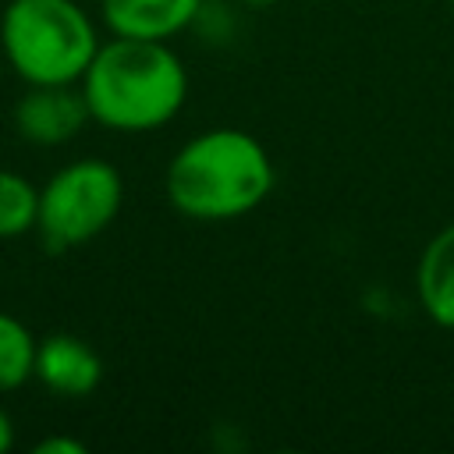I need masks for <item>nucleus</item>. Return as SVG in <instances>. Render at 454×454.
<instances>
[{"instance_id":"nucleus-1","label":"nucleus","mask_w":454,"mask_h":454,"mask_svg":"<svg viewBox=\"0 0 454 454\" xmlns=\"http://www.w3.org/2000/svg\"><path fill=\"white\" fill-rule=\"evenodd\" d=\"M89 117L121 135L170 124L188 99V71L170 43L110 35L78 82Z\"/></svg>"},{"instance_id":"nucleus-2","label":"nucleus","mask_w":454,"mask_h":454,"mask_svg":"<svg viewBox=\"0 0 454 454\" xmlns=\"http://www.w3.org/2000/svg\"><path fill=\"white\" fill-rule=\"evenodd\" d=\"M277 184L266 145L241 128H209L192 135L167 163V202L199 223L238 220L259 209Z\"/></svg>"},{"instance_id":"nucleus-3","label":"nucleus","mask_w":454,"mask_h":454,"mask_svg":"<svg viewBox=\"0 0 454 454\" xmlns=\"http://www.w3.org/2000/svg\"><path fill=\"white\" fill-rule=\"evenodd\" d=\"M99 43L78 0H7L0 11V57L25 85H78Z\"/></svg>"},{"instance_id":"nucleus-4","label":"nucleus","mask_w":454,"mask_h":454,"mask_svg":"<svg viewBox=\"0 0 454 454\" xmlns=\"http://www.w3.org/2000/svg\"><path fill=\"white\" fill-rule=\"evenodd\" d=\"M124 206V177L103 156L57 167L39 188L35 234L50 252H71L99 238Z\"/></svg>"},{"instance_id":"nucleus-5","label":"nucleus","mask_w":454,"mask_h":454,"mask_svg":"<svg viewBox=\"0 0 454 454\" xmlns=\"http://www.w3.org/2000/svg\"><path fill=\"white\" fill-rule=\"evenodd\" d=\"M89 121L92 117L78 85H28L14 103V131L39 149L67 145Z\"/></svg>"},{"instance_id":"nucleus-6","label":"nucleus","mask_w":454,"mask_h":454,"mask_svg":"<svg viewBox=\"0 0 454 454\" xmlns=\"http://www.w3.org/2000/svg\"><path fill=\"white\" fill-rule=\"evenodd\" d=\"M57 397H89L103 380V358L74 333H50L35 348V376Z\"/></svg>"},{"instance_id":"nucleus-7","label":"nucleus","mask_w":454,"mask_h":454,"mask_svg":"<svg viewBox=\"0 0 454 454\" xmlns=\"http://www.w3.org/2000/svg\"><path fill=\"white\" fill-rule=\"evenodd\" d=\"M202 0H99V21L110 35L170 43L195 25Z\"/></svg>"},{"instance_id":"nucleus-8","label":"nucleus","mask_w":454,"mask_h":454,"mask_svg":"<svg viewBox=\"0 0 454 454\" xmlns=\"http://www.w3.org/2000/svg\"><path fill=\"white\" fill-rule=\"evenodd\" d=\"M415 294L436 326L454 330V220L426 241L415 266Z\"/></svg>"},{"instance_id":"nucleus-9","label":"nucleus","mask_w":454,"mask_h":454,"mask_svg":"<svg viewBox=\"0 0 454 454\" xmlns=\"http://www.w3.org/2000/svg\"><path fill=\"white\" fill-rule=\"evenodd\" d=\"M39 337L11 312L0 309V394L21 390L35 376Z\"/></svg>"},{"instance_id":"nucleus-10","label":"nucleus","mask_w":454,"mask_h":454,"mask_svg":"<svg viewBox=\"0 0 454 454\" xmlns=\"http://www.w3.org/2000/svg\"><path fill=\"white\" fill-rule=\"evenodd\" d=\"M35 216H39V188L25 174L0 167V241L32 234Z\"/></svg>"},{"instance_id":"nucleus-11","label":"nucleus","mask_w":454,"mask_h":454,"mask_svg":"<svg viewBox=\"0 0 454 454\" xmlns=\"http://www.w3.org/2000/svg\"><path fill=\"white\" fill-rule=\"evenodd\" d=\"M35 454H85V443L74 436H43L32 443Z\"/></svg>"},{"instance_id":"nucleus-12","label":"nucleus","mask_w":454,"mask_h":454,"mask_svg":"<svg viewBox=\"0 0 454 454\" xmlns=\"http://www.w3.org/2000/svg\"><path fill=\"white\" fill-rule=\"evenodd\" d=\"M11 447H14V419L0 408V454L11 450Z\"/></svg>"},{"instance_id":"nucleus-13","label":"nucleus","mask_w":454,"mask_h":454,"mask_svg":"<svg viewBox=\"0 0 454 454\" xmlns=\"http://www.w3.org/2000/svg\"><path fill=\"white\" fill-rule=\"evenodd\" d=\"M241 4H245V7H273L277 0H241Z\"/></svg>"},{"instance_id":"nucleus-14","label":"nucleus","mask_w":454,"mask_h":454,"mask_svg":"<svg viewBox=\"0 0 454 454\" xmlns=\"http://www.w3.org/2000/svg\"><path fill=\"white\" fill-rule=\"evenodd\" d=\"M447 4H450V7H454V0H447Z\"/></svg>"}]
</instances>
